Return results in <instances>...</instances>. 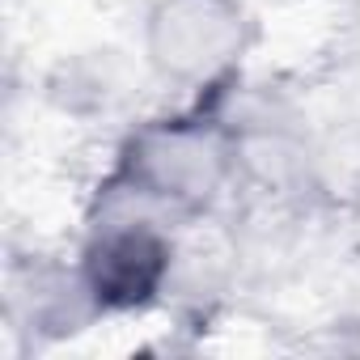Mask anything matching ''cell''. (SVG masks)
I'll use <instances>...</instances> for the list:
<instances>
[{
    "label": "cell",
    "instance_id": "cell-1",
    "mask_svg": "<svg viewBox=\"0 0 360 360\" xmlns=\"http://www.w3.org/2000/svg\"><path fill=\"white\" fill-rule=\"evenodd\" d=\"M225 89V85H221ZM221 89L127 123L94 191L131 200L183 229L212 225L242 191V153Z\"/></svg>",
    "mask_w": 360,
    "mask_h": 360
},
{
    "label": "cell",
    "instance_id": "cell-2",
    "mask_svg": "<svg viewBox=\"0 0 360 360\" xmlns=\"http://www.w3.org/2000/svg\"><path fill=\"white\" fill-rule=\"evenodd\" d=\"M183 225L131 200L89 191L72 259L102 322L144 318L174 301L183 276Z\"/></svg>",
    "mask_w": 360,
    "mask_h": 360
},
{
    "label": "cell",
    "instance_id": "cell-3",
    "mask_svg": "<svg viewBox=\"0 0 360 360\" xmlns=\"http://www.w3.org/2000/svg\"><path fill=\"white\" fill-rule=\"evenodd\" d=\"M255 43L259 18L246 0H153L140 18V64L178 98L238 81Z\"/></svg>",
    "mask_w": 360,
    "mask_h": 360
},
{
    "label": "cell",
    "instance_id": "cell-4",
    "mask_svg": "<svg viewBox=\"0 0 360 360\" xmlns=\"http://www.w3.org/2000/svg\"><path fill=\"white\" fill-rule=\"evenodd\" d=\"M5 326L34 347H51L102 326L77 259L47 250L13 255L5 267Z\"/></svg>",
    "mask_w": 360,
    "mask_h": 360
},
{
    "label": "cell",
    "instance_id": "cell-5",
    "mask_svg": "<svg viewBox=\"0 0 360 360\" xmlns=\"http://www.w3.org/2000/svg\"><path fill=\"white\" fill-rule=\"evenodd\" d=\"M335 9H343V13H360V0H330Z\"/></svg>",
    "mask_w": 360,
    "mask_h": 360
}]
</instances>
